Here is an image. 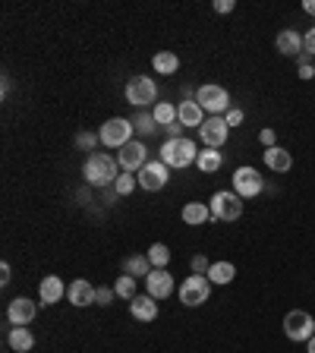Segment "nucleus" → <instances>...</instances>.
<instances>
[{
  "label": "nucleus",
  "mask_w": 315,
  "mask_h": 353,
  "mask_svg": "<svg viewBox=\"0 0 315 353\" xmlns=\"http://www.w3.org/2000/svg\"><path fill=\"white\" fill-rule=\"evenodd\" d=\"M117 170H120V164L114 154L95 152V154H88L85 168H82V176H85V183H92V186H114L120 176Z\"/></svg>",
  "instance_id": "nucleus-1"
},
{
  "label": "nucleus",
  "mask_w": 315,
  "mask_h": 353,
  "mask_svg": "<svg viewBox=\"0 0 315 353\" xmlns=\"http://www.w3.org/2000/svg\"><path fill=\"white\" fill-rule=\"evenodd\" d=\"M161 161L167 164V168H174V170H183V168H190V164H196L199 161V148H196V142L192 139H167L161 145Z\"/></svg>",
  "instance_id": "nucleus-2"
},
{
  "label": "nucleus",
  "mask_w": 315,
  "mask_h": 353,
  "mask_svg": "<svg viewBox=\"0 0 315 353\" xmlns=\"http://www.w3.org/2000/svg\"><path fill=\"white\" fill-rule=\"evenodd\" d=\"M196 101H199V108L205 110V114L221 117V114H227L230 110V92L227 88H221V85H214V82H205V85H199Z\"/></svg>",
  "instance_id": "nucleus-3"
},
{
  "label": "nucleus",
  "mask_w": 315,
  "mask_h": 353,
  "mask_svg": "<svg viewBox=\"0 0 315 353\" xmlns=\"http://www.w3.org/2000/svg\"><path fill=\"white\" fill-rule=\"evenodd\" d=\"M284 334L294 344H306V341L315 338V319L309 316L306 309H294L284 316Z\"/></svg>",
  "instance_id": "nucleus-4"
},
{
  "label": "nucleus",
  "mask_w": 315,
  "mask_h": 353,
  "mask_svg": "<svg viewBox=\"0 0 315 353\" xmlns=\"http://www.w3.org/2000/svg\"><path fill=\"white\" fill-rule=\"evenodd\" d=\"M123 98L132 108H148V104H158V85L148 76H132L123 88Z\"/></svg>",
  "instance_id": "nucleus-5"
},
{
  "label": "nucleus",
  "mask_w": 315,
  "mask_h": 353,
  "mask_svg": "<svg viewBox=\"0 0 315 353\" xmlns=\"http://www.w3.org/2000/svg\"><path fill=\"white\" fill-rule=\"evenodd\" d=\"M132 120H126V117H110L108 123L101 126V132H98V142L101 145H108V148H123L126 142H132Z\"/></svg>",
  "instance_id": "nucleus-6"
},
{
  "label": "nucleus",
  "mask_w": 315,
  "mask_h": 353,
  "mask_svg": "<svg viewBox=\"0 0 315 353\" xmlns=\"http://www.w3.org/2000/svg\"><path fill=\"white\" fill-rule=\"evenodd\" d=\"M180 303L183 306H202V303H208V296H212V281L205 278V274H190V278L180 284Z\"/></svg>",
  "instance_id": "nucleus-7"
},
{
  "label": "nucleus",
  "mask_w": 315,
  "mask_h": 353,
  "mask_svg": "<svg viewBox=\"0 0 315 353\" xmlns=\"http://www.w3.org/2000/svg\"><path fill=\"white\" fill-rule=\"evenodd\" d=\"M208 208H212V221H240L243 218V199L236 192H214Z\"/></svg>",
  "instance_id": "nucleus-8"
},
{
  "label": "nucleus",
  "mask_w": 315,
  "mask_h": 353,
  "mask_svg": "<svg viewBox=\"0 0 315 353\" xmlns=\"http://www.w3.org/2000/svg\"><path fill=\"white\" fill-rule=\"evenodd\" d=\"M136 180H139V186L145 192H158V190H164L167 186V180H170V168L158 158V161H148L145 168L136 174Z\"/></svg>",
  "instance_id": "nucleus-9"
},
{
  "label": "nucleus",
  "mask_w": 315,
  "mask_h": 353,
  "mask_svg": "<svg viewBox=\"0 0 315 353\" xmlns=\"http://www.w3.org/2000/svg\"><path fill=\"white\" fill-rule=\"evenodd\" d=\"M265 190V180L256 168H236L234 170V192L240 199H256Z\"/></svg>",
  "instance_id": "nucleus-10"
},
{
  "label": "nucleus",
  "mask_w": 315,
  "mask_h": 353,
  "mask_svg": "<svg viewBox=\"0 0 315 353\" xmlns=\"http://www.w3.org/2000/svg\"><path fill=\"white\" fill-rule=\"evenodd\" d=\"M117 164L123 174H139V170L148 164L145 161V142H139V139L126 142V145L117 152Z\"/></svg>",
  "instance_id": "nucleus-11"
},
{
  "label": "nucleus",
  "mask_w": 315,
  "mask_h": 353,
  "mask_svg": "<svg viewBox=\"0 0 315 353\" xmlns=\"http://www.w3.org/2000/svg\"><path fill=\"white\" fill-rule=\"evenodd\" d=\"M227 136H230V126L224 117H208L205 123L199 126V139H202L205 148H221L227 142Z\"/></svg>",
  "instance_id": "nucleus-12"
},
{
  "label": "nucleus",
  "mask_w": 315,
  "mask_h": 353,
  "mask_svg": "<svg viewBox=\"0 0 315 353\" xmlns=\"http://www.w3.org/2000/svg\"><path fill=\"white\" fill-rule=\"evenodd\" d=\"M38 316V303H32L29 296H16L13 303L7 306V319L13 328H26V325H32Z\"/></svg>",
  "instance_id": "nucleus-13"
},
{
  "label": "nucleus",
  "mask_w": 315,
  "mask_h": 353,
  "mask_svg": "<svg viewBox=\"0 0 315 353\" xmlns=\"http://www.w3.org/2000/svg\"><path fill=\"white\" fill-rule=\"evenodd\" d=\"M145 294L154 296V300H167L174 294V278H170L167 268H154L145 278Z\"/></svg>",
  "instance_id": "nucleus-14"
},
{
  "label": "nucleus",
  "mask_w": 315,
  "mask_h": 353,
  "mask_svg": "<svg viewBox=\"0 0 315 353\" xmlns=\"http://www.w3.org/2000/svg\"><path fill=\"white\" fill-rule=\"evenodd\" d=\"M130 312H132V319H139V322H154V319H158V300L148 294H136L130 300Z\"/></svg>",
  "instance_id": "nucleus-15"
},
{
  "label": "nucleus",
  "mask_w": 315,
  "mask_h": 353,
  "mask_svg": "<svg viewBox=\"0 0 315 353\" xmlns=\"http://www.w3.org/2000/svg\"><path fill=\"white\" fill-rule=\"evenodd\" d=\"M95 290L98 287H92L88 284L85 278H76L73 284L66 287V296H70V303H73V306H92V303H95Z\"/></svg>",
  "instance_id": "nucleus-16"
},
{
  "label": "nucleus",
  "mask_w": 315,
  "mask_h": 353,
  "mask_svg": "<svg viewBox=\"0 0 315 353\" xmlns=\"http://www.w3.org/2000/svg\"><path fill=\"white\" fill-rule=\"evenodd\" d=\"M38 296H41L44 306H54V303H60L66 296V284L57 274H48V278L41 281V287H38Z\"/></svg>",
  "instance_id": "nucleus-17"
},
{
  "label": "nucleus",
  "mask_w": 315,
  "mask_h": 353,
  "mask_svg": "<svg viewBox=\"0 0 315 353\" xmlns=\"http://www.w3.org/2000/svg\"><path fill=\"white\" fill-rule=\"evenodd\" d=\"M274 48H278L284 57H294V54L303 51V35L296 29H281L278 38H274Z\"/></svg>",
  "instance_id": "nucleus-18"
},
{
  "label": "nucleus",
  "mask_w": 315,
  "mask_h": 353,
  "mask_svg": "<svg viewBox=\"0 0 315 353\" xmlns=\"http://www.w3.org/2000/svg\"><path fill=\"white\" fill-rule=\"evenodd\" d=\"M265 164L272 170H278V174H287V170L294 168V154L287 152V148H281V145H272V148H265Z\"/></svg>",
  "instance_id": "nucleus-19"
},
{
  "label": "nucleus",
  "mask_w": 315,
  "mask_h": 353,
  "mask_svg": "<svg viewBox=\"0 0 315 353\" xmlns=\"http://www.w3.org/2000/svg\"><path fill=\"white\" fill-rule=\"evenodd\" d=\"M123 272L139 281V278H148V274L154 272V265L148 262V252H136V256H126L123 259Z\"/></svg>",
  "instance_id": "nucleus-20"
},
{
  "label": "nucleus",
  "mask_w": 315,
  "mask_h": 353,
  "mask_svg": "<svg viewBox=\"0 0 315 353\" xmlns=\"http://www.w3.org/2000/svg\"><path fill=\"white\" fill-rule=\"evenodd\" d=\"M176 110H180V123L183 126H202L205 123V110L199 108V101H180Z\"/></svg>",
  "instance_id": "nucleus-21"
},
{
  "label": "nucleus",
  "mask_w": 315,
  "mask_h": 353,
  "mask_svg": "<svg viewBox=\"0 0 315 353\" xmlns=\"http://www.w3.org/2000/svg\"><path fill=\"white\" fill-rule=\"evenodd\" d=\"M183 221L190 224V228H199V224L212 221V208H208L205 202H186L183 205Z\"/></svg>",
  "instance_id": "nucleus-22"
},
{
  "label": "nucleus",
  "mask_w": 315,
  "mask_h": 353,
  "mask_svg": "<svg viewBox=\"0 0 315 353\" xmlns=\"http://www.w3.org/2000/svg\"><path fill=\"white\" fill-rule=\"evenodd\" d=\"M152 114H154V123L164 126V130H167V126H174V123H180V110H176L170 101H158L152 108Z\"/></svg>",
  "instance_id": "nucleus-23"
},
{
  "label": "nucleus",
  "mask_w": 315,
  "mask_h": 353,
  "mask_svg": "<svg viewBox=\"0 0 315 353\" xmlns=\"http://www.w3.org/2000/svg\"><path fill=\"white\" fill-rule=\"evenodd\" d=\"M205 278L212 281V284H230V281L236 278V265L234 262H212Z\"/></svg>",
  "instance_id": "nucleus-24"
},
{
  "label": "nucleus",
  "mask_w": 315,
  "mask_h": 353,
  "mask_svg": "<svg viewBox=\"0 0 315 353\" xmlns=\"http://www.w3.org/2000/svg\"><path fill=\"white\" fill-rule=\"evenodd\" d=\"M7 344L13 347L16 353H26V350H32V347H35V334H32L29 328H10Z\"/></svg>",
  "instance_id": "nucleus-25"
},
{
  "label": "nucleus",
  "mask_w": 315,
  "mask_h": 353,
  "mask_svg": "<svg viewBox=\"0 0 315 353\" xmlns=\"http://www.w3.org/2000/svg\"><path fill=\"white\" fill-rule=\"evenodd\" d=\"M221 164H224V154H221L218 148H202V152H199L196 168L202 170V174H214V170H221Z\"/></svg>",
  "instance_id": "nucleus-26"
},
{
  "label": "nucleus",
  "mask_w": 315,
  "mask_h": 353,
  "mask_svg": "<svg viewBox=\"0 0 315 353\" xmlns=\"http://www.w3.org/2000/svg\"><path fill=\"white\" fill-rule=\"evenodd\" d=\"M152 66H154V73L170 76V73H176V70H180V57H176L174 51H158V54H154V60H152Z\"/></svg>",
  "instance_id": "nucleus-27"
},
{
  "label": "nucleus",
  "mask_w": 315,
  "mask_h": 353,
  "mask_svg": "<svg viewBox=\"0 0 315 353\" xmlns=\"http://www.w3.org/2000/svg\"><path fill=\"white\" fill-rule=\"evenodd\" d=\"M114 290H117L120 300H132V296H136V278L123 272L117 281H114Z\"/></svg>",
  "instance_id": "nucleus-28"
},
{
  "label": "nucleus",
  "mask_w": 315,
  "mask_h": 353,
  "mask_svg": "<svg viewBox=\"0 0 315 353\" xmlns=\"http://www.w3.org/2000/svg\"><path fill=\"white\" fill-rule=\"evenodd\" d=\"M148 262H152L154 268H167V262H170V250L164 246V243H152V246H148Z\"/></svg>",
  "instance_id": "nucleus-29"
},
{
  "label": "nucleus",
  "mask_w": 315,
  "mask_h": 353,
  "mask_svg": "<svg viewBox=\"0 0 315 353\" xmlns=\"http://www.w3.org/2000/svg\"><path fill=\"white\" fill-rule=\"evenodd\" d=\"M136 186H139V180H136V176H132V174H123V170H120L117 183H114V190H117V196H130V192L136 190Z\"/></svg>",
  "instance_id": "nucleus-30"
},
{
  "label": "nucleus",
  "mask_w": 315,
  "mask_h": 353,
  "mask_svg": "<svg viewBox=\"0 0 315 353\" xmlns=\"http://www.w3.org/2000/svg\"><path fill=\"white\" fill-rule=\"evenodd\" d=\"M132 126H136V130L139 132H145V136H152L154 130H158V123H154V114H136V120H132Z\"/></svg>",
  "instance_id": "nucleus-31"
},
{
  "label": "nucleus",
  "mask_w": 315,
  "mask_h": 353,
  "mask_svg": "<svg viewBox=\"0 0 315 353\" xmlns=\"http://www.w3.org/2000/svg\"><path fill=\"white\" fill-rule=\"evenodd\" d=\"M114 296H117V290H114V287H98V290H95V303H98V306H110V303H114Z\"/></svg>",
  "instance_id": "nucleus-32"
},
{
  "label": "nucleus",
  "mask_w": 315,
  "mask_h": 353,
  "mask_svg": "<svg viewBox=\"0 0 315 353\" xmlns=\"http://www.w3.org/2000/svg\"><path fill=\"white\" fill-rule=\"evenodd\" d=\"M190 268H192V274H208V268H212V262H208L205 256H192Z\"/></svg>",
  "instance_id": "nucleus-33"
},
{
  "label": "nucleus",
  "mask_w": 315,
  "mask_h": 353,
  "mask_svg": "<svg viewBox=\"0 0 315 353\" xmlns=\"http://www.w3.org/2000/svg\"><path fill=\"white\" fill-rule=\"evenodd\" d=\"M303 54H309V57H315V26L303 35Z\"/></svg>",
  "instance_id": "nucleus-34"
},
{
  "label": "nucleus",
  "mask_w": 315,
  "mask_h": 353,
  "mask_svg": "<svg viewBox=\"0 0 315 353\" xmlns=\"http://www.w3.org/2000/svg\"><path fill=\"white\" fill-rule=\"evenodd\" d=\"M224 120H227V126H240L243 120H246V114H243L240 108H230L227 114H224Z\"/></svg>",
  "instance_id": "nucleus-35"
},
{
  "label": "nucleus",
  "mask_w": 315,
  "mask_h": 353,
  "mask_svg": "<svg viewBox=\"0 0 315 353\" xmlns=\"http://www.w3.org/2000/svg\"><path fill=\"white\" fill-rule=\"evenodd\" d=\"M234 7H236L234 0H214V3H212V10H214V13H221V16H224V13H234Z\"/></svg>",
  "instance_id": "nucleus-36"
},
{
  "label": "nucleus",
  "mask_w": 315,
  "mask_h": 353,
  "mask_svg": "<svg viewBox=\"0 0 315 353\" xmlns=\"http://www.w3.org/2000/svg\"><path fill=\"white\" fill-rule=\"evenodd\" d=\"M258 139H262V145H265V148L278 145V136H274V130H272V126H268V130H262V132H258Z\"/></svg>",
  "instance_id": "nucleus-37"
},
{
  "label": "nucleus",
  "mask_w": 315,
  "mask_h": 353,
  "mask_svg": "<svg viewBox=\"0 0 315 353\" xmlns=\"http://www.w3.org/2000/svg\"><path fill=\"white\" fill-rule=\"evenodd\" d=\"M76 145L79 148H95V136H92V132H79V136H76Z\"/></svg>",
  "instance_id": "nucleus-38"
},
{
  "label": "nucleus",
  "mask_w": 315,
  "mask_h": 353,
  "mask_svg": "<svg viewBox=\"0 0 315 353\" xmlns=\"http://www.w3.org/2000/svg\"><path fill=\"white\" fill-rule=\"evenodd\" d=\"M10 278H13V268L3 262V265H0V284H10Z\"/></svg>",
  "instance_id": "nucleus-39"
},
{
  "label": "nucleus",
  "mask_w": 315,
  "mask_h": 353,
  "mask_svg": "<svg viewBox=\"0 0 315 353\" xmlns=\"http://www.w3.org/2000/svg\"><path fill=\"white\" fill-rule=\"evenodd\" d=\"M303 10H306L309 16H315V0H306V3H303Z\"/></svg>",
  "instance_id": "nucleus-40"
},
{
  "label": "nucleus",
  "mask_w": 315,
  "mask_h": 353,
  "mask_svg": "<svg viewBox=\"0 0 315 353\" xmlns=\"http://www.w3.org/2000/svg\"><path fill=\"white\" fill-rule=\"evenodd\" d=\"M306 353H315V338H312V341H306Z\"/></svg>",
  "instance_id": "nucleus-41"
}]
</instances>
